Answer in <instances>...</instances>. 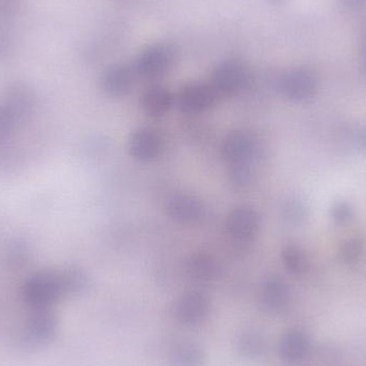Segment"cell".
Listing matches in <instances>:
<instances>
[{
    "mask_svg": "<svg viewBox=\"0 0 366 366\" xmlns=\"http://www.w3.org/2000/svg\"><path fill=\"white\" fill-rule=\"evenodd\" d=\"M23 297L32 310L51 309L64 297L57 271H39L30 277L24 285Z\"/></svg>",
    "mask_w": 366,
    "mask_h": 366,
    "instance_id": "obj_1",
    "label": "cell"
},
{
    "mask_svg": "<svg viewBox=\"0 0 366 366\" xmlns=\"http://www.w3.org/2000/svg\"><path fill=\"white\" fill-rule=\"evenodd\" d=\"M177 49L167 42L148 45L137 56L134 69L139 76L158 79L167 74L177 60Z\"/></svg>",
    "mask_w": 366,
    "mask_h": 366,
    "instance_id": "obj_2",
    "label": "cell"
},
{
    "mask_svg": "<svg viewBox=\"0 0 366 366\" xmlns=\"http://www.w3.org/2000/svg\"><path fill=\"white\" fill-rule=\"evenodd\" d=\"M280 92L288 100L307 102L315 97L318 81L313 71L305 68L292 69L279 79Z\"/></svg>",
    "mask_w": 366,
    "mask_h": 366,
    "instance_id": "obj_3",
    "label": "cell"
},
{
    "mask_svg": "<svg viewBox=\"0 0 366 366\" xmlns=\"http://www.w3.org/2000/svg\"><path fill=\"white\" fill-rule=\"evenodd\" d=\"M249 81L247 66L237 59H227L219 62L212 75V87L217 94L232 96L238 94Z\"/></svg>",
    "mask_w": 366,
    "mask_h": 366,
    "instance_id": "obj_4",
    "label": "cell"
},
{
    "mask_svg": "<svg viewBox=\"0 0 366 366\" xmlns=\"http://www.w3.org/2000/svg\"><path fill=\"white\" fill-rule=\"evenodd\" d=\"M0 105L8 112L15 124H23L34 114L36 98L31 88L25 84L16 83L6 88Z\"/></svg>",
    "mask_w": 366,
    "mask_h": 366,
    "instance_id": "obj_5",
    "label": "cell"
},
{
    "mask_svg": "<svg viewBox=\"0 0 366 366\" xmlns=\"http://www.w3.org/2000/svg\"><path fill=\"white\" fill-rule=\"evenodd\" d=\"M217 97L219 94L211 84L191 83L178 94V107L184 113H202L214 104Z\"/></svg>",
    "mask_w": 366,
    "mask_h": 366,
    "instance_id": "obj_6",
    "label": "cell"
},
{
    "mask_svg": "<svg viewBox=\"0 0 366 366\" xmlns=\"http://www.w3.org/2000/svg\"><path fill=\"white\" fill-rule=\"evenodd\" d=\"M137 76L134 66L114 64L105 69L101 75V87L109 96H127L134 87Z\"/></svg>",
    "mask_w": 366,
    "mask_h": 366,
    "instance_id": "obj_7",
    "label": "cell"
},
{
    "mask_svg": "<svg viewBox=\"0 0 366 366\" xmlns=\"http://www.w3.org/2000/svg\"><path fill=\"white\" fill-rule=\"evenodd\" d=\"M57 331V316L51 309L32 310L26 322V333L30 342L38 345L51 343Z\"/></svg>",
    "mask_w": 366,
    "mask_h": 366,
    "instance_id": "obj_8",
    "label": "cell"
},
{
    "mask_svg": "<svg viewBox=\"0 0 366 366\" xmlns=\"http://www.w3.org/2000/svg\"><path fill=\"white\" fill-rule=\"evenodd\" d=\"M210 312V300L200 292H189L183 295L176 305V317L187 326L202 324Z\"/></svg>",
    "mask_w": 366,
    "mask_h": 366,
    "instance_id": "obj_9",
    "label": "cell"
},
{
    "mask_svg": "<svg viewBox=\"0 0 366 366\" xmlns=\"http://www.w3.org/2000/svg\"><path fill=\"white\" fill-rule=\"evenodd\" d=\"M259 225V215L251 207H237L228 215V232L239 242L251 241L257 234Z\"/></svg>",
    "mask_w": 366,
    "mask_h": 366,
    "instance_id": "obj_10",
    "label": "cell"
},
{
    "mask_svg": "<svg viewBox=\"0 0 366 366\" xmlns=\"http://www.w3.org/2000/svg\"><path fill=\"white\" fill-rule=\"evenodd\" d=\"M162 148V137L152 129H141L131 137L130 152L137 160H154L160 156Z\"/></svg>",
    "mask_w": 366,
    "mask_h": 366,
    "instance_id": "obj_11",
    "label": "cell"
},
{
    "mask_svg": "<svg viewBox=\"0 0 366 366\" xmlns=\"http://www.w3.org/2000/svg\"><path fill=\"white\" fill-rule=\"evenodd\" d=\"M311 350V341L300 329H290L282 335L279 354L288 363L301 362Z\"/></svg>",
    "mask_w": 366,
    "mask_h": 366,
    "instance_id": "obj_12",
    "label": "cell"
},
{
    "mask_svg": "<svg viewBox=\"0 0 366 366\" xmlns=\"http://www.w3.org/2000/svg\"><path fill=\"white\" fill-rule=\"evenodd\" d=\"M255 152L253 139L243 132L230 133L224 139L221 154L229 164L249 162Z\"/></svg>",
    "mask_w": 366,
    "mask_h": 366,
    "instance_id": "obj_13",
    "label": "cell"
},
{
    "mask_svg": "<svg viewBox=\"0 0 366 366\" xmlns=\"http://www.w3.org/2000/svg\"><path fill=\"white\" fill-rule=\"evenodd\" d=\"M290 292L287 284L279 277H270L260 290V303L266 311L277 313L287 307Z\"/></svg>",
    "mask_w": 366,
    "mask_h": 366,
    "instance_id": "obj_14",
    "label": "cell"
},
{
    "mask_svg": "<svg viewBox=\"0 0 366 366\" xmlns=\"http://www.w3.org/2000/svg\"><path fill=\"white\" fill-rule=\"evenodd\" d=\"M167 212L180 223H194L202 217L204 207L194 196L179 194L169 200Z\"/></svg>",
    "mask_w": 366,
    "mask_h": 366,
    "instance_id": "obj_15",
    "label": "cell"
},
{
    "mask_svg": "<svg viewBox=\"0 0 366 366\" xmlns=\"http://www.w3.org/2000/svg\"><path fill=\"white\" fill-rule=\"evenodd\" d=\"M141 103L146 114L152 117H160L173 107L174 97L167 88L154 85L144 92Z\"/></svg>",
    "mask_w": 366,
    "mask_h": 366,
    "instance_id": "obj_16",
    "label": "cell"
},
{
    "mask_svg": "<svg viewBox=\"0 0 366 366\" xmlns=\"http://www.w3.org/2000/svg\"><path fill=\"white\" fill-rule=\"evenodd\" d=\"M204 352L194 342H183L172 350L169 356L171 366H204Z\"/></svg>",
    "mask_w": 366,
    "mask_h": 366,
    "instance_id": "obj_17",
    "label": "cell"
},
{
    "mask_svg": "<svg viewBox=\"0 0 366 366\" xmlns=\"http://www.w3.org/2000/svg\"><path fill=\"white\" fill-rule=\"evenodd\" d=\"M61 286L62 296H75L81 294L89 284V279L85 271L76 267H68L57 271Z\"/></svg>",
    "mask_w": 366,
    "mask_h": 366,
    "instance_id": "obj_18",
    "label": "cell"
},
{
    "mask_svg": "<svg viewBox=\"0 0 366 366\" xmlns=\"http://www.w3.org/2000/svg\"><path fill=\"white\" fill-rule=\"evenodd\" d=\"M237 350L244 358H259L266 352V340L257 331H244L237 340Z\"/></svg>",
    "mask_w": 366,
    "mask_h": 366,
    "instance_id": "obj_19",
    "label": "cell"
},
{
    "mask_svg": "<svg viewBox=\"0 0 366 366\" xmlns=\"http://www.w3.org/2000/svg\"><path fill=\"white\" fill-rule=\"evenodd\" d=\"M31 254L29 242L24 238H14L6 245L4 260L11 269H21L27 264Z\"/></svg>",
    "mask_w": 366,
    "mask_h": 366,
    "instance_id": "obj_20",
    "label": "cell"
},
{
    "mask_svg": "<svg viewBox=\"0 0 366 366\" xmlns=\"http://www.w3.org/2000/svg\"><path fill=\"white\" fill-rule=\"evenodd\" d=\"M284 266L292 274L301 275L307 272L310 262L305 252L297 244H287L282 251Z\"/></svg>",
    "mask_w": 366,
    "mask_h": 366,
    "instance_id": "obj_21",
    "label": "cell"
},
{
    "mask_svg": "<svg viewBox=\"0 0 366 366\" xmlns=\"http://www.w3.org/2000/svg\"><path fill=\"white\" fill-rule=\"evenodd\" d=\"M189 275L198 281H210L217 275V267L214 260L206 254L192 256L187 262Z\"/></svg>",
    "mask_w": 366,
    "mask_h": 366,
    "instance_id": "obj_22",
    "label": "cell"
},
{
    "mask_svg": "<svg viewBox=\"0 0 366 366\" xmlns=\"http://www.w3.org/2000/svg\"><path fill=\"white\" fill-rule=\"evenodd\" d=\"M365 251V242L359 237L347 239L339 249V258L343 264H352L358 262Z\"/></svg>",
    "mask_w": 366,
    "mask_h": 366,
    "instance_id": "obj_23",
    "label": "cell"
},
{
    "mask_svg": "<svg viewBox=\"0 0 366 366\" xmlns=\"http://www.w3.org/2000/svg\"><path fill=\"white\" fill-rule=\"evenodd\" d=\"M307 210L302 202L296 198L286 200L282 207V217L290 225H299L307 219Z\"/></svg>",
    "mask_w": 366,
    "mask_h": 366,
    "instance_id": "obj_24",
    "label": "cell"
},
{
    "mask_svg": "<svg viewBox=\"0 0 366 366\" xmlns=\"http://www.w3.org/2000/svg\"><path fill=\"white\" fill-rule=\"evenodd\" d=\"M230 179L237 185L249 184L252 180V171L249 169V162L234 163L230 164L229 169Z\"/></svg>",
    "mask_w": 366,
    "mask_h": 366,
    "instance_id": "obj_25",
    "label": "cell"
},
{
    "mask_svg": "<svg viewBox=\"0 0 366 366\" xmlns=\"http://www.w3.org/2000/svg\"><path fill=\"white\" fill-rule=\"evenodd\" d=\"M331 217L337 223H346L354 217V209L348 202H337L331 209Z\"/></svg>",
    "mask_w": 366,
    "mask_h": 366,
    "instance_id": "obj_26",
    "label": "cell"
},
{
    "mask_svg": "<svg viewBox=\"0 0 366 366\" xmlns=\"http://www.w3.org/2000/svg\"><path fill=\"white\" fill-rule=\"evenodd\" d=\"M16 124L8 112L0 105V143L6 141L14 130Z\"/></svg>",
    "mask_w": 366,
    "mask_h": 366,
    "instance_id": "obj_27",
    "label": "cell"
},
{
    "mask_svg": "<svg viewBox=\"0 0 366 366\" xmlns=\"http://www.w3.org/2000/svg\"><path fill=\"white\" fill-rule=\"evenodd\" d=\"M342 4L350 10H359L366 6V0H341Z\"/></svg>",
    "mask_w": 366,
    "mask_h": 366,
    "instance_id": "obj_28",
    "label": "cell"
},
{
    "mask_svg": "<svg viewBox=\"0 0 366 366\" xmlns=\"http://www.w3.org/2000/svg\"><path fill=\"white\" fill-rule=\"evenodd\" d=\"M359 143L362 145V147L366 148V127L359 133Z\"/></svg>",
    "mask_w": 366,
    "mask_h": 366,
    "instance_id": "obj_29",
    "label": "cell"
},
{
    "mask_svg": "<svg viewBox=\"0 0 366 366\" xmlns=\"http://www.w3.org/2000/svg\"><path fill=\"white\" fill-rule=\"evenodd\" d=\"M286 0H269L271 4H274V6H281L285 2Z\"/></svg>",
    "mask_w": 366,
    "mask_h": 366,
    "instance_id": "obj_30",
    "label": "cell"
},
{
    "mask_svg": "<svg viewBox=\"0 0 366 366\" xmlns=\"http://www.w3.org/2000/svg\"><path fill=\"white\" fill-rule=\"evenodd\" d=\"M363 68L366 72V42H365V49H363Z\"/></svg>",
    "mask_w": 366,
    "mask_h": 366,
    "instance_id": "obj_31",
    "label": "cell"
},
{
    "mask_svg": "<svg viewBox=\"0 0 366 366\" xmlns=\"http://www.w3.org/2000/svg\"><path fill=\"white\" fill-rule=\"evenodd\" d=\"M362 36H363V41H365V42H366V23L365 24V26H363Z\"/></svg>",
    "mask_w": 366,
    "mask_h": 366,
    "instance_id": "obj_32",
    "label": "cell"
}]
</instances>
